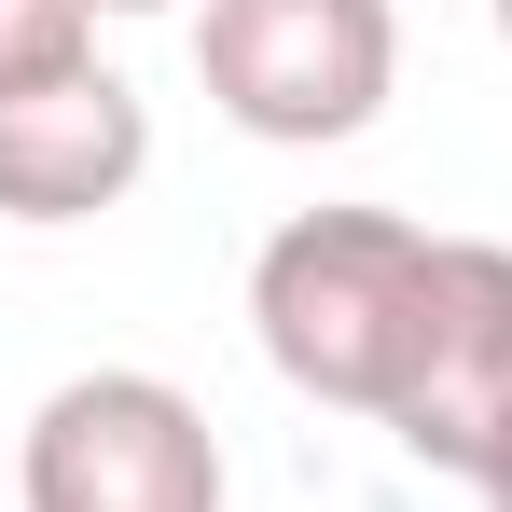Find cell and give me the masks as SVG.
I'll return each mask as SVG.
<instances>
[{"label":"cell","instance_id":"6da1fadb","mask_svg":"<svg viewBox=\"0 0 512 512\" xmlns=\"http://www.w3.org/2000/svg\"><path fill=\"white\" fill-rule=\"evenodd\" d=\"M429 222L402 208H291L250 250V333L263 360L333 402V416H374L402 402V360H416V305H429Z\"/></svg>","mask_w":512,"mask_h":512},{"label":"cell","instance_id":"7a4b0ae2","mask_svg":"<svg viewBox=\"0 0 512 512\" xmlns=\"http://www.w3.org/2000/svg\"><path fill=\"white\" fill-rule=\"evenodd\" d=\"M194 70L222 97V125H250L277 153L360 139L402 84V14L388 0H208L194 14Z\"/></svg>","mask_w":512,"mask_h":512},{"label":"cell","instance_id":"3957f363","mask_svg":"<svg viewBox=\"0 0 512 512\" xmlns=\"http://www.w3.org/2000/svg\"><path fill=\"white\" fill-rule=\"evenodd\" d=\"M14 485H28V512H222V429L194 388L97 360L70 388H42Z\"/></svg>","mask_w":512,"mask_h":512},{"label":"cell","instance_id":"277c9868","mask_svg":"<svg viewBox=\"0 0 512 512\" xmlns=\"http://www.w3.org/2000/svg\"><path fill=\"white\" fill-rule=\"evenodd\" d=\"M512 429V250L499 236H443L429 250V305H416V360H402V402L388 443L416 471H485Z\"/></svg>","mask_w":512,"mask_h":512},{"label":"cell","instance_id":"5b68a950","mask_svg":"<svg viewBox=\"0 0 512 512\" xmlns=\"http://www.w3.org/2000/svg\"><path fill=\"white\" fill-rule=\"evenodd\" d=\"M153 167V111L125 70H70V84H28L0 97V222H97L125 208Z\"/></svg>","mask_w":512,"mask_h":512},{"label":"cell","instance_id":"8992f818","mask_svg":"<svg viewBox=\"0 0 512 512\" xmlns=\"http://www.w3.org/2000/svg\"><path fill=\"white\" fill-rule=\"evenodd\" d=\"M97 70V0H0V97Z\"/></svg>","mask_w":512,"mask_h":512},{"label":"cell","instance_id":"52a82bcc","mask_svg":"<svg viewBox=\"0 0 512 512\" xmlns=\"http://www.w3.org/2000/svg\"><path fill=\"white\" fill-rule=\"evenodd\" d=\"M471 485H485V512H512V429H499V457H485Z\"/></svg>","mask_w":512,"mask_h":512},{"label":"cell","instance_id":"ba28073f","mask_svg":"<svg viewBox=\"0 0 512 512\" xmlns=\"http://www.w3.org/2000/svg\"><path fill=\"white\" fill-rule=\"evenodd\" d=\"M97 14H180V0H97Z\"/></svg>","mask_w":512,"mask_h":512},{"label":"cell","instance_id":"9c48e42d","mask_svg":"<svg viewBox=\"0 0 512 512\" xmlns=\"http://www.w3.org/2000/svg\"><path fill=\"white\" fill-rule=\"evenodd\" d=\"M485 14H499V42H512V0H485Z\"/></svg>","mask_w":512,"mask_h":512}]
</instances>
